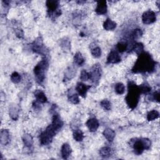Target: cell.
Here are the masks:
<instances>
[{
  "label": "cell",
  "mask_w": 160,
  "mask_h": 160,
  "mask_svg": "<svg viewBox=\"0 0 160 160\" xmlns=\"http://www.w3.org/2000/svg\"><path fill=\"white\" fill-rule=\"evenodd\" d=\"M139 89H140V93H147L151 91V87L148 85L144 84L141 85V86H139Z\"/></svg>",
  "instance_id": "obj_28"
},
{
  "label": "cell",
  "mask_w": 160,
  "mask_h": 160,
  "mask_svg": "<svg viewBox=\"0 0 160 160\" xmlns=\"http://www.w3.org/2000/svg\"><path fill=\"white\" fill-rule=\"evenodd\" d=\"M155 61L148 53H142L132 69L133 73H151L155 68Z\"/></svg>",
  "instance_id": "obj_1"
},
{
  "label": "cell",
  "mask_w": 160,
  "mask_h": 160,
  "mask_svg": "<svg viewBox=\"0 0 160 160\" xmlns=\"http://www.w3.org/2000/svg\"><path fill=\"white\" fill-rule=\"evenodd\" d=\"M48 66V61L43 60L34 67V73L36 76V79L39 83H41L45 78V71L47 70Z\"/></svg>",
  "instance_id": "obj_3"
},
{
  "label": "cell",
  "mask_w": 160,
  "mask_h": 160,
  "mask_svg": "<svg viewBox=\"0 0 160 160\" xmlns=\"http://www.w3.org/2000/svg\"><path fill=\"white\" fill-rule=\"evenodd\" d=\"M121 61V57L116 51H112L108 56L107 62L108 63H118Z\"/></svg>",
  "instance_id": "obj_6"
},
{
  "label": "cell",
  "mask_w": 160,
  "mask_h": 160,
  "mask_svg": "<svg viewBox=\"0 0 160 160\" xmlns=\"http://www.w3.org/2000/svg\"><path fill=\"white\" fill-rule=\"evenodd\" d=\"M51 125L53 126V127L56 129V131L58 132L61 130L62 126H63V122L61 120L60 116L58 114H55L53 116V121Z\"/></svg>",
  "instance_id": "obj_12"
},
{
  "label": "cell",
  "mask_w": 160,
  "mask_h": 160,
  "mask_svg": "<svg viewBox=\"0 0 160 160\" xmlns=\"http://www.w3.org/2000/svg\"><path fill=\"white\" fill-rule=\"evenodd\" d=\"M53 137L49 135L48 133L43 131L39 136V141L41 145H48L53 140Z\"/></svg>",
  "instance_id": "obj_10"
},
{
  "label": "cell",
  "mask_w": 160,
  "mask_h": 160,
  "mask_svg": "<svg viewBox=\"0 0 160 160\" xmlns=\"http://www.w3.org/2000/svg\"><path fill=\"white\" fill-rule=\"evenodd\" d=\"M71 153V149L68 143H65L61 147L62 157L64 159H68Z\"/></svg>",
  "instance_id": "obj_16"
},
{
  "label": "cell",
  "mask_w": 160,
  "mask_h": 160,
  "mask_svg": "<svg viewBox=\"0 0 160 160\" xmlns=\"http://www.w3.org/2000/svg\"><path fill=\"white\" fill-rule=\"evenodd\" d=\"M90 74V79H91L94 83H98L101 78V69L99 65H95L92 68Z\"/></svg>",
  "instance_id": "obj_4"
},
{
  "label": "cell",
  "mask_w": 160,
  "mask_h": 160,
  "mask_svg": "<svg viewBox=\"0 0 160 160\" xmlns=\"http://www.w3.org/2000/svg\"><path fill=\"white\" fill-rule=\"evenodd\" d=\"M159 116V113L156 110H152L149 111L147 115V119L148 121H153L157 119Z\"/></svg>",
  "instance_id": "obj_24"
},
{
  "label": "cell",
  "mask_w": 160,
  "mask_h": 160,
  "mask_svg": "<svg viewBox=\"0 0 160 160\" xmlns=\"http://www.w3.org/2000/svg\"><path fill=\"white\" fill-rule=\"evenodd\" d=\"M46 6L48 7V11L50 13V15H51V14L57 10L59 6V2L55 0H48L46 1Z\"/></svg>",
  "instance_id": "obj_13"
},
{
  "label": "cell",
  "mask_w": 160,
  "mask_h": 160,
  "mask_svg": "<svg viewBox=\"0 0 160 160\" xmlns=\"http://www.w3.org/2000/svg\"><path fill=\"white\" fill-rule=\"evenodd\" d=\"M33 50L34 52L37 53H42L44 52V50L43 48V44L42 40H41L40 38L36 40L33 45Z\"/></svg>",
  "instance_id": "obj_15"
},
{
  "label": "cell",
  "mask_w": 160,
  "mask_h": 160,
  "mask_svg": "<svg viewBox=\"0 0 160 160\" xmlns=\"http://www.w3.org/2000/svg\"><path fill=\"white\" fill-rule=\"evenodd\" d=\"M103 27L107 31L113 30L116 28V24L115 22H113L111 19H107L103 24Z\"/></svg>",
  "instance_id": "obj_19"
},
{
  "label": "cell",
  "mask_w": 160,
  "mask_h": 160,
  "mask_svg": "<svg viewBox=\"0 0 160 160\" xmlns=\"http://www.w3.org/2000/svg\"><path fill=\"white\" fill-rule=\"evenodd\" d=\"M74 61L76 65H78L79 66H82L83 65L85 60L83 57V56L81 53L78 52L75 54L74 56Z\"/></svg>",
  "instance_id": "obj_22"
},
{
  "label": "cell",
  "mask_w": 160,
  "mask_h": 160,
  "mask_svg": "<svg viewBox=\"0 0 160 160\" xmlns=\"http://www.w3.org/2000/svg\"><path fill=\"white\" fill-rule=\"evenodd\" d=\"M141 141L143 142V144L144 145V149H149L151 147V141L148 138H142Z\"/></svg>",
  "instance_id": "obj_34"
},
{
  "label": "cell",
  "mask_w": 160,
  "mask_h": 160,
  "mask_svg": "<svg viewBox=\"0 0 160 160\" xmlns=\"http://www.w3.org/2000/svg\"><path fill=\"white\" fill-rule=\"evenodd\" d=\"M86 124L91 132L96 131L99 127V122L96 118H90L87 121Z\"/></svg>",
  "instance_id": "obj_8"
},
{
  "label": "cell",
  "mask_w": 160,
  "mask_h": 160,
  "mask_svg": "<svg viewBox=\"0 0 160 160\" xmlns=\"http://www.w3.org/2000/svg\"><path fill=\"white\" fill-rule=\"evenodd\" d=\"M69 100L73 104H78L80 102L78 96L76 94H73L69 96Z\"/></svg>",
  "instance_id": "obj_32"
},
{
  "label": "cell",
  "mask_w": 160,
  "mask_h": 160,
  "mask_svg": "<svg viewBox=\"0 0 160 160\" xmlns=\"http://www.w3.org/2000/svg\"><path fill=\"white\" fill-rule=\"evenodd\" d=\"M125 87L121 83H118L115 85V91L118 95H122L125 93Z\"/></svg>",
  "instance_id": "obj_26"
},
{
  "label": "cell",
  "mask_w": 160,
  "mask_h": 160,
  "mask_svg": "<svg viewBox=\"0 0 160 160\" xmlns=\"http://www.w3.org/2000/svg\"><path fill=\"white\" fill-rule=\"evenodd\" d=\"M23 141L24 145L27 147L32 146L33 143V138L29 134H25L23 137Z\"/></svg>",
  "instance_id": "obj_20"
},
{
  "label": "cell",
  "mask_w": 160,
  "mask_h": 160,
  "mask_svg": "<svg viewBox=\"0 0 160 160\" xmlns=\"http://www.w3.org/2000/svg\"><path fill=\"white\" fill-rule=\"evenodd\" d=\"M153 97L154 99L157 102H159V91H156L153 94Z\"/></svg>",
  "instance_id": "obj_38"
},
{
  "label": "cell",
  "mask_w": 160,
  "mask_h": 160,
  "mask_svg": "<svg viewBox=\"0 0 160 160\" xmlns=\"http://www.w3.org/2000/svg\"><path fill=\"white\" fill-rule=\"evenodd\" d=\"M73 138L77 141H82L84 138L83 133L80 130H77L73 133Z\"/></svg>",
  "instance_id": "obj_25"
},
{
  "label": "cell",
  "mask_w": 160,
  "mask_h": 160,
  "mask_svg": "<svg viewBox=\"0 0 160 160\" xmlns=\"http://www.w3.org/2000/svg\"><path fill=\"white\" fill-rule=\"evenodd\" d=\"M127 47H128V44L124 42H121L119 43L117 45V48L119 50L120 52H123V51H125L127 50Z\"/></svg>",
  "instance_id": "obj_31"
},
{
  "label": "cell",
  "mask_w": 160,
  "mask_h": 160,
  "mask_svg": "<svg viewBox=\"0 0 160 160\" xmlns=\"http://www.w3.org/2000/svg\"><path fill=\"white\" fill-rule=\"evenodd\" d=\"M103 135L106 138L107 140L112 142L115 137V133L111 128H106L103 133Z\"/></svg>",
  "instance_id": "obj_17"
},
{
  "label": "cell",
  "mask_w": 160,
  "mask_h": 160,
  "mask_svg": "<svg viewBox=\"0 0 160 160\" xmlns=\"http://www.w3.org/2000/svg\"><path fill=\"white\" fill-rule=\"evenodd\" d=\"M80 78L82 81H87L90 79V74L85 70H83L81 73Z\"/></svg>",
  "instance_id": "obj_35"
},
{
  "label": "cell",
  "mask_w": 160,
  "mask_h": 160,
  "mask_svg": "<svg viewBox=\"0 0 160 160\" xmlns=\"http://www.w3.org/2000/svg\"><path fill=\"white\" fill-rule=\"evenodd\" d=\"M133 148L134 150H135V153L136 154H141L144 149V145L143 144V142L141 141V139L140 140H138L135 141V143H133Z\"/></svg>",
  "instance_id": "obj_14"
},
{
  "label": "cell",
  "mask_w": 160,
  "mask_h": 160,
  "mask_svg": "<svg viewBox=\"0 0 160 160\" xmlns=\"http://www.w3.org/2000/svg\"><path fill=\"white\" fill-rule=\"evenodd\" d=\"M10 141V135L7 130H3L0 134V142L2 145H6Z\"/></svg>",
  "instance_id": "obj_11"
},
{
  "label": "cell",
  "mask_w": 160,
  "mask_h": 160,
  "mask_svg": "<svg viewBox=\"0 0 160 160\" xmlns=\"http://www.w3.org/2000/svg\"><path fill=\"white\" fill-rule=\"evenodd\" d=\"M142 34H143V32H142L141 29H135V31H134L131 36H132L133 39H137V38H140L142 36Z\"/></svg>",
  "instance_id": "obj_33"
},
{
  "label": "cell",
  "mask_w": 160,
  "mask_h": 160,
  "mask_svg": "<svg viewBox=\"0 0 160 160\" xmlns=\"http://www.w3.org/2000/svg\"><path fill=\"white\" fill-rule=\"evenodd\" d=\"M142 20L144 24H151L156 21V14L151 10H148L143 13Z\"/></svg>",
  "instance_id": "obj_5"
},
{
  "label": "cell",
  "mask_w": 160,
  "mask_h": 160,
  "mask_svg": "<svg viewBox=\"0 0 160 160\" xmlns=\"http://www.w3.org/2000/svg\"><path fill=\"white\" fill-rule=\"evenodd\" d=\"M144 50V46L141 43H137L134 44L133 50L138 55H141L142 53H143Z\"/></svg>",
  "instance_id": "obj_23"
},
{
  "label": "cell",
  "mask_w": 160,
  "mask_h": 160,
  "mask_svg": "<svg viewBox=\"0 0 160 160\" xmlns=\"http://www.w3.org/2000/svg\"><path fill=\"white\" fill-rule=\"evenodd\" d=\"M90 86H88L82 83H78L76 86V90L81 96L85 98L86 95L88 90L90 88Z\"/></svg>",
  "instance_id": "obj_7"
},
{
  "label": "cell",
  "mask_w": 160,
  "mask_h": 160,
  "mask_svg": "<svg viewBox=\"0 0 160 160\" xmlns=\"http://www.w3.org/2000/svg\"><path fill=\"white\" fill-rule=\"evenodd\" d=\"M91 54L93 56H95V58H99L101 56V48L99 47H96L91 50Z\"/></svg>",
  "instance_id": "obj_30"
},
{
  "label": "cell",
  "mask_w": 160,
  "mask_h": 160,
  "mask_svg": "<svg viewBox=\"0 0 160 160\" xmlns=\"http://www.w3.org/2000/svg\"><path fill=\"white\" fill-rule=\"evenodd\" d=\"M95 11L98 14H105L107 13V4L105 1H99L97 2V6Z\"/></svg>",
  "instance_id": "obj_9"
},
{
  "label": "cell",
  "mask_w": 160,
  "mask_h": 160,
  "mask_svg": "<svg viewBox=\"0 0 160 160\" xmlns=\"http://www.w3.org/2000/svg\"><path fill=\"white\" fill-rule=\"evenodd\" d=\"M17 36L18 38H22L23 37V32L22 29H18L16 32Z\"/></svg>",
  "instance_id": "obj_39"
},
{
  "label": "cell",
  "mask_w": 160,
  "mask_h": 160,
  "mask_svg": "<svg viewBox=\"0 0 160 160\" xmlns=\"http://www.w3.org/2000/svg\"><path fill=\"white\" fill-rule=\"evenodd\" d=\"M10 115L13 120H17L18 118V111L15 108H12L10 109Z\"/></svg>",
  "instance_id": "obj_36"
},
{
  "label": "cell",
  "mask_w": 160,
  "mask_h": 160,
  "mask_svg": "<svg viewBox=\"0 0 160 160\" xmlns=\"http://www.w3.org/2000/svg\"><path fill=\"white\" fill-rule=\"evenodd\" d=\"M74 70H71V69L70 68V70H68L66 71V73L65 74V77L66 78H67L68 80H70L72 78V77H73L75 75V72L73 71Z\"/></svg>",
  "instance_id": "obj_37"
},
{
  "label": "cell",
  "mask_w": 160,
  "mask_h": 160,
  "mask_svg": "<svg viewBox=\"0 0 160 160\" xmlns=\"http://www.w3.org/2000/svg\"><path fill=\"white\" fill-rule=\"evenodd\" d=\"M140 94L139 86L132 82L129 83L128 93L126 97V101L127 105L131 109H134L136 107L140 99Z\"/></svg>",
  "instance_id": "obj_2"
},
{
  "label": "cell",
  "mask_w": 160,
  "mask_h": 160,
  "mask_svg": "<svg viewBox=\"0 0 160 160\" xmlns=\"http://www.w3.org/2000/svg\"><path fill=\"white\" fill-rule=\"evenodd\" d=\"M112 153V149L110 147H103L100 150V155L103 158L109 157Z\"/></svg>",
  "instance_id": "obj_21"
},
{
  "label": "cell",
  "mask_w": 160,
  "mask_h": 160,
  "mask_svg": "<svg viewBox=\"0 0 160 160\" xmlns=\"http://www.w3.org/2000/svg\"><path fill=\"white\" fill-rule=\"evenodd\" d=\"M34 96L38 101H39V103H44L47 102V98H46L45 94L42 91L39 90H37L34 92Z\"/></svg>",
  "instance_id": "obj_18"
},
{
  "label": "cell",
  "mask_w": 160,
  "mask_h": 160,
  "mask_svg": "<svg viewBox=\"0 0 160 160\" xmlns=\"http://www.w3.org/2000/svg\"><path fill=\"white\" fill-rule=\"evenodd\" d=\"M11 80L14 83H18L21 81V76L17 72H14L11 76Z\"/></svg>",
  "instance_id": "obj_29"
},
{
  "label": "cell",
  "mask_w": 160,
  "mask_h": 160,
  "mask_svg": "<svg viewBox=\"0 0 160 160\" xmlns=\"http://www.w3.org/2000/svg\"><path fill=\"white\" fill-rule=\"evenodd\" d=\"M100 105L103 108H104L105 110H106L107 111H109L111 110V103L110 102V101H108V100H104L101 101L100 103Z\"/></svg>",
  "instance_id": "obj_27"
}]
</instances>
